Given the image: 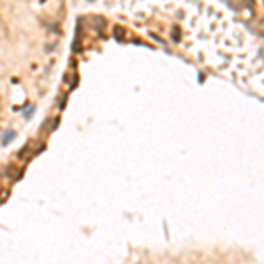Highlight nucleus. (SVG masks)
Wrapping results in <instances>:
<instances>
[{"mask_svg":"<svg viewBox=\"0 0 264 264\" xmlns=\"http://www.w3.org/2000/svg\"><path fill=\"white\" fill-rule=\"evenodd\" d=\"M13 137H14V132H13V130L5 132V134H4V143H9V139H13Z\"/></svg>","mask_w":264,"mask_h":264,"instance_id":"2","label":"nucleus"},{"mask_svg":"<svg viewBox=\"0 0 264 264\" xmlns=\"http://www.w3.org/2000/svg\"><path fill=\"white\" fill-rule=\"evenodd\" d=\"M115 37L116 39H123V28H120V27L115 28Z\"/></svg>","mask_w":264,"mask_h":264,"instance_id":"1","label":"nucleus"}]
</instances>
